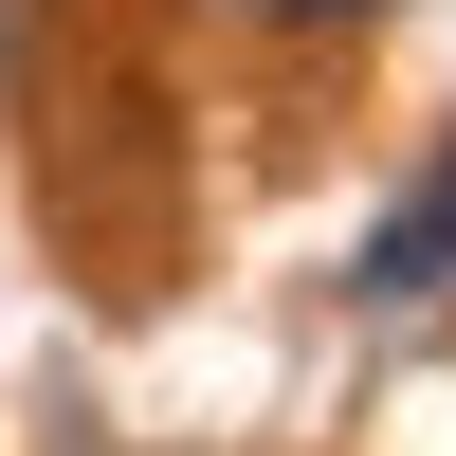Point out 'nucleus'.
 Wrapping results in <instances>:
<instances>
[{"label":"nucleus","instance_id":"f257e3e1","mask_svg":"<svg viewBox=\"0 0 456 456\" xmlns=\"http://www.w3.org/2000/svg\"><path fill=\"white\" fill-rule=\"evenodd\" d=\"M365 292H384V311H402V292H456V146L420 165V201L365 238Z\"/></svg>","mask_w":456,"mask_h":456},{"label":"nucleus","instance_id":"f03ea898","mask_svg":"<svg viewBox=\"0 0 456 456\" xmlns=\"http://www.w3.org/2000/svg\"><path fill=\"white\" fill-rule=\"evenodd\" d=\"M238 19H274V37H347V19H384V0H238Z\"/></svg>","mask_w":456,"mask_h":456},{"label":"nucleus","instance_id":"7ed1b4c3","mask_svg":"<svg viewBox=\"0 0 456 456\" xmlns=\"http://www.w3.org/2000/svg\"><path fill=\"white\" fill-rule=\"evenodd\" d=\"M0 37H19V0H0Z\"/></svg>","mask_w":456,"mask_h":456}]
</instances>
